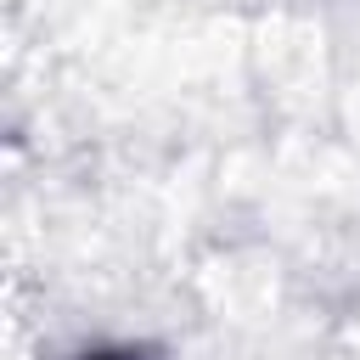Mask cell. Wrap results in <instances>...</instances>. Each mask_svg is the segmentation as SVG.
<instances>
[{
	"instance_id": "1",
	"label": "cell",
	"mask_w": 360,
	"mask_h": 360,
	"mask_svg": "<svg viewBox=\"0 0 360 360\" xmlns=\"http://www.w3.org/2000/svg\"><path fill=\"white\" fill-rule=\"evenodd\" d=\"M84 360H141L135 349H96V354H84Z\"/></svg>"
}]
</instances>
